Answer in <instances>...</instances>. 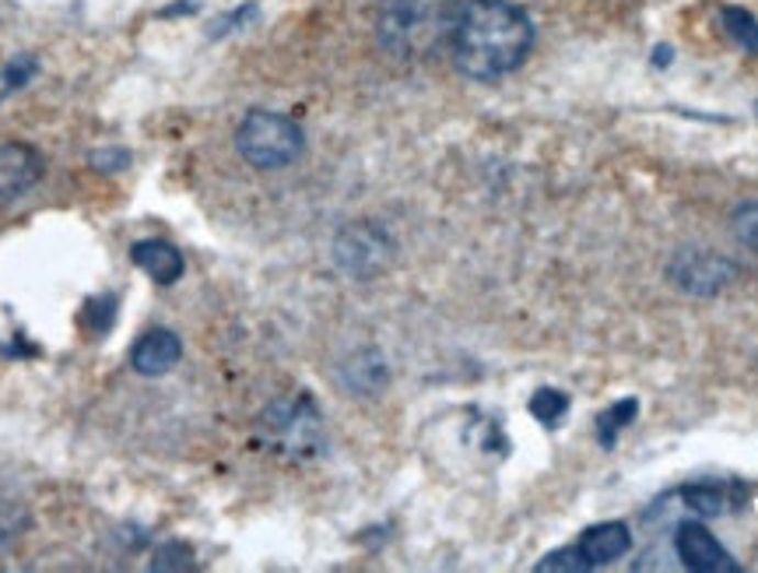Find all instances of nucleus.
Segmentation results:
<instances>
[{"mask_svg": "<svg viewBox=\"0 0 758 573\" xmlns=\"http://www.w3.org/2000/svg\"><path fill=\"white\" fill-rule=\"evenodd\" d=\"M639 419V398H622V401H611L598 419H593V437H598V443L604 447V451H611V447L618 443L622 429H628L632 422Z\"/></svg>", "mask_w": 758, "mask_h": 573, "instance_id": "nucleus-14", "label": "nucleus"}, {"mask_svg": "<svg viewBox=\"0 0 758 573\" xmlns=\"http://www.w3.org/2000/svg\"><path fill=\"white\" fill-rule=\"evenodd\" d=\"M43 173H46V163L32 145L4 141V145H0V205H11L22 194H29L43 180Z\"/></svg>", "mask_w": 758, "mask_h": 573, "instance_id": "nucleus-9", "label": "nucleus"}, {"mask_svg": "<svg viewBox=\"0 0 758 573\" xmlns=\"http://www.w3.org/2000/svg\"><path fill=\"white\" fill-rule=\"evenodd\" d=\"M731 232L751 254H758V197L755 201H742L731 211Z\"/></svg>", "mask_w": 758, "mask_h": 573, "instance_id": "nucleus-17", "label": "nucleus"}, {"mask_svg": "<svg viewBox=\"0 0 758 573\" xmlns=\"http://www.w3.org/2000/svg\"><path fill=\"white\" fill-rule=\"evenodd\" d=\"M464 0H383L376 14V40L401 60H425L449 49Z\"/></svg>", "mask_w": 758, "mask_h": 573, "instance_id": "nucleus-2", "label": "nucleus"}, {"mask_svg": "<svg viewBox=\"0 0 758 573\" xmlns=\"http://www.w3.org/2000/svg\"><path fill=\"white\" fill-rule=\"evenodd\" d=\"M131 264L141 267L144 275H152L158 285H172V282L183 278V272H187L183 254H179V250L172 243H166V240H141V243H134L131 246Z\"/></svg>", "mask_w": 758, "mask_h": 573, "instance_id": "nucleus-13", "label": "nucleus"}, {"mask_svg": "<svg viewBox=\"0 0 758 573\" xmlns=\"http://www.w3.org/2000/svg\"><path fill=\"white\" fill-rule=\"evenodd\" d=\"M92 166L102 173H116L123 166H131V152L126 148H105V152H92Z\"/></svg>", "mask_w": 758, "mask_h": 573, "instance_id": "nucleus-21", "label": "nucleus"}, {"mask_svg": "<svg viewBox=\"0 0 758 573\" xmlns=\"http://www.w3.org/2000/svg\"><path fill=\"white\" fill-rule=\"evenodd\" d=\"M534 49V22L513 0H464L449 57L464 78L499 81L527 64Z\"/></svg>", "mask_w": 758, "mask_h": 573, "instance_id": "nucleus-1", "label": "nucleus"}, {"mask_svg": "<svg viewBox=\"0 0 758 573\" xmlns=\"http://www.w3.org/2000/svg\"><path fill=\"white\" fill-rule=\"evenodd\" d=\"M751 489L742 478H692L678 486L681 507H689L702 521H716V517H731L742 507H748Z\"/></svg>", "mask_w": 758, "mask_h": 573, "instance_id": "nucleus-8", "label": "nucleus"}, {"mask_svg": "<svg viewBox=\"0 0 758 573\" xmlns=\"http://www.w3.org/2000/svg\"><path fill=\"white\" fill-rule=\"evenodd\" d=\"M236 152L253 169H288L305 152L302 128L275 110H249L236 128Z\"/></svg>", "mask_w": 758, "mask_h": 573, "instance_id": "nucleus-3", "label": "nucleus"}, {"mask_svg": "<svg viewBox=\"0 0 758 573\" xmlns=\"http://www.w3.org/2000/svg\"><path fill=\"white\" fill-rule=\"evenodd\" d=\"M720 22H724V32L731 35V40L748 49V53H758V18L745 8H720Z\"/></svg>", "mask_w": 758, "mask_h": 573, "instance_id": "nucleus-16", "label": "nucleus"}, {"mask_svg": "<svg viewBox=\"0 0 758 573\" xmlns=\"http://www.w3.org/2000/svg\"><path fill=\"white\" fill-rule=\"evenodd\" d=\"M260 440L285 458H313L320 454L323 440V419L310 394H296V398H281L260 416Z\"/></svg>", "mask_w": 758, "mask_h": 573, "instance_id": "nucleus-4", "label": "nucleus"}, {"mask_svg": "<svg viewBox=\"0 0 758 573\" xmlns=\"http://www.w3.org/2000/svg\"><path fill=\"white\" fill-rule=\"evenodd\" d=\"M193 566V549L187 542H166L155 552L152 570H190Z\"/></svg>", "mask_w": 758, "mask_h": 573, "instance_id": "nucleus-20", "label": "nucleus"}, {"mask_svg": "<svg viewBox=\"0 0 758 573\" xmlns=\"http://www.w3.org/2000/svg\"><path fill=\"white\" fill-rule=\"evenodd\" d=\"M675 552L681 566L692 573H742L734 552L702 521H681L675 528Z\"/></svg>", "mask_w": 758, "mask_h": 573, "instance_id": "nucleus-7", "label": "nucleus"}, {"mask_svg": "<svg viewBox=\"0 0 758 573\" xmlns=\"http://www.w3.org/2000/svg\"><path fill=\"white\" fill-rule=\"evenodd\" d=\"M397 257V243L379 222H348L334 236V264L355 282L383 275Z\"/></svg>", "mask_w": 758, "mask_h": 573, "instance_id": "nucleus-6", "label": "nucleus"}, {"mask_svg": "<svg viewBox=\"0 0 758 573\" xmlns=\"http://www.w3.org/2000/svg\"><path fill=\"white\" fill-rule=\"evenodd\" d=\"M654 64H657V67H667V64H671V46H657Z\"/></svg>", "mask_w": 758, "mask_h": 573, "instance_id": "nucleus-23", "label": "nucleus"}, {"mask_svg": "<svg viewBox=\"0 0 758 573\" xmlns=\"http://www.w3.org/2000/svg\"><path fill=\"white\" fill-rule=\"evenodd\" d=\"M569 408H572V398H569L566 390H558V387H537L531 394V401H527V411L545 429H558V426H562L566 416H569Z\"/></svg>", "mask_w": 758, "mask_h": 573, "instance_id": "nucleus-15", "label": "nucleus"}, {"mask_svg": "<svg viewBox=\"0 0 758 573\" xmlns=\"http://www.w3.org/2000/svg\"><path fill=\"white\" fill-rule=\"evenodd\" d=\"M534 570H537V573H587V570H593V566L583 560L580 549L569 546V549H555V552H548V557L540 560Z\"/></svg>", "mask_w": 758, "mask_h": 573, "instance_id": "nucleus-19", "label": "nucleus"}, {"mask_svg": "<svg viewBox=\"0 0 758 573\" xmlns=\"http://www.w3.org/2000/svg\"><path fill=\"white\" fill-rule=\"evenodd\" d=\"M737 261L713 246H678L664 264V278L671 289L692 299H716L737 282Z\"/></svg>", "mask_w": 758, "mask_h": 573, "instance_id": "nucleus-5", "label": "nucleus"}, {"mask_svg": "<svg viewBox=\"0 0 758 573\" xmlns=\"http://www.w3.org/2000/svg\"><path fill=\"white\" fill-rule=\"evenodd\" d=\"M632 546H636V539H632V528L625 521H601L593 525L580 535V542H576V549L583 552V560L598 570V566H611L625 560Z\"/></svg>", "mask_w": 758, "mask_h": 573, "instance_id": "nucleus-11", "label": "nucleus"}, {"mask_svg": "<svg viewBox=\"0 0 758 573\" xmlns=\"http://www.w3.org/2000/svg\"><path fill=\"white\" fill-rule=\"evenodd\" d=\"M337 381L345 384L348 394L372 398V394H379L390 384V370H387L383 355H379V349H355L348 360L337 366Z\"/></svg>", "mask_w": 758, "mask_h": 573, "instance_id": "nucleus-12", "label": "nucleus"}, {"mask_svg": "<svg viewBox=\"0 0 758 573\" xmlns=\"http://www.w3.org/2000/svg\"><path fill=\"white\" fill-rule=\"evenodd\" d=\"M35 57H18L14 64H8V70H4V85L8 88H18V85H25L32 75H35Z\"/></svg>", "mask_w": 758, "mask_h": 573, "instance_id": "nucleus-22", "label": "nucleus"}, {"mask_svg": "<svg viewBox=\"0 0 758 573\" xmlns=\"http://www.w3.org/2000/svg\"><path fill=\"white\" fill-rule=\"evenodd\" d=\"M29 528V510L11 499H0V549H8L14 539H22Z\"/></svg>", "mask_w": 758, "mask_h": 573, "instance_id": "nucleus-18", "label": "nucleus"}, {"mask_svg": "<svg viewBox=\"0 0 758 573\" xmlns=\"http://www.w3.org/2000/svg\"><path fill=\"white\" fill-rule=\"evenodd\" d=\"M179 360H183V342L166 328L144 331L131 349V370L141 377H166Z\"/></svg>", "mask_w": 758, "mask_h": 573, "instance_id": "nucleus-10", "label": "nucleus"}]
</instances>
